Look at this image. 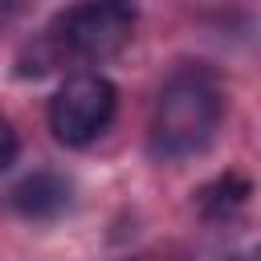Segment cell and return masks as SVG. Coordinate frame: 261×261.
<instances>
[{
  "mask_svg": "<svg viewBox=\"0 0 261 261\" xmlns=\"http://www.w3.org/2000/svg\"><path fill=\"white\" fill-rule=\"evenodd\" d=\"M135 16L130 0H82L53 20V41L82 61H106L130 41Z\"/></svg>",
  "mask_w": 261,
  "mask_h": 261,
  "instance_id": "cell-2",
  "label": "cell"
},
{
  "mask_svg": "<svg viewBox=\"0 0 261 261\" xmlns=\"http://www.w3.org/2000/svg\"><path fill=\"white\" fill-rule=\"evenodd\" d=\"M118 110V90L102 73H73L49 98V130L65 147L94 143Z\"/></svg>",
  "mask_w": 261,
  "mask_h": 261,
  "instance_id": "cell-3",
  "label": "cell"
},
{
  "mask_svg": "<svg viewBox=\"0 0 261 261\" xmlns=\"http://www.w3.org/2000/svg\"><path fill=\"white\" fill-rule=\"evenodd\" d=\"M69 200H73V188L57 171H33L12 188V208L29 220H53L69 208Z\"/></svg>",
  "mask_w": 261,
  "mask_h": 261,
  "instance_id": "cell-4",
  "label": "cell"
},
{
  "mask_svg": "<svg viewBox=\"0 0 261 261\" xmlns=\"http://www.w3.org/2000/svg\"><path fill=\"white\" fill-rule=\"evenodd\" d=\"M20 8H24V0H0V16H12Z\"/></svg>",
  "mask_w": 261,
  "mask_h": 261,
  "instance_id": "cell-7",
  "label": "cell"
},
{
  "mask_svg": "<svg viewBox=\"0 0 261 261\" xmlns=\"http://www.w3.org/2000/svg\"><path fill=\"white\" fill-rule=\"evenodd\" d=\"M224 261H241V257H224Z\"/></svg>",
  "mask_w": 261,
  "mask_h": 261,
  "instance_id": "cell-8",
  "label": "cell"
},
{
  "mask_svg": "<svg viewBox=\"0 0 261 261\" xmlns=\"http://www.w3.org/2000/svg\"><path fill=\"white\" fill-rule=\"evenodd\" d=\"M249 200V179L245 175H220L216 184H208L204 192H200V204L208 208V212H228V208H241Z\"/></svg>",
  "mask_w": 261,
  "mask_h": 261,
  "instance_id": "cell-5",
  "label": "cell"
},
{
  "mask_svg": "<svg viewBox=\"0 0 261 261\" xmlns=\"http://www.w3.org/2000/svg\"><path fill=\"white\" fill-rule=\"evenodd\" d=\"M220 114H224V98L216 73L208 65H179L155 98L151 151L159 159H192L208 151Z\"/></svg>",
  "mask_w": 261,
  "mask_h": 261,
  "instance_id": "cell-1",
  "label": "cell"
},
{
  "mask_svg": "<svg viewBox=\"0 0 261 261\" xmlns=\"http://www.w3.org/2000/svg\"><path fill=\"white\" fill-rule=\"evenodd\" d=\"M16 155H20V135H16V126L0 114V171H8V167L16 163Z\"/></svg>",
  "mask_w": 261,
  "mask_h": 261,
  "instance_id": "cell-6",
  "label": "cell"
}]
</instances>
